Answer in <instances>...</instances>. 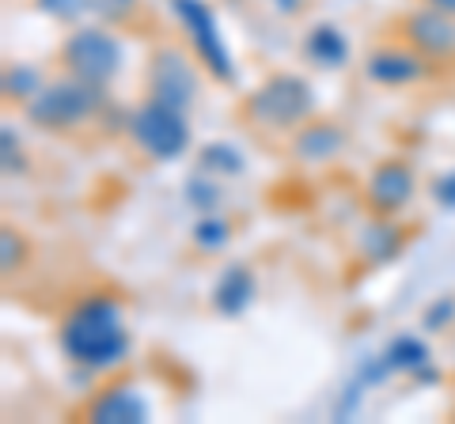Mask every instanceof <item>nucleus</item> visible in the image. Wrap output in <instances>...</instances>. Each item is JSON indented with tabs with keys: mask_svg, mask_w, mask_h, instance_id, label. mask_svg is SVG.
I'll list each match as a JSON object with an SVG mask.
<instances>
[{
	"mask_svg": "<svg viewBox=\"0 0 455 424\" xmlns=\"http://www.w3.org/2000/svg\"><path fill=\"white\" fill-rule=\"evenodd\" d=\"M148 417H152L148 398L140 394L133 379H110L80 409V420L88 424H145Z\"/></svg>",
	"mask_w": 455,
	"mask_h": 424,
	"instance_id": "obj_10",
	"label": "nucleus"
},
{
	"mask_svg": "<svg viewBox=\"0 0 455 424\" xmlns=\"http://www.w3.org/2000/svg\"><path fill=\"white\" fill-rule=\"evenodd\" d=\"M421 4L440 8V12H451V16H455V0H421Z\"/></svg>",
	"mask_w": 455,
	"mask_h": 424,
	"instance_id": "obj_30",
	"label": "nucleus"
},
{
	"mask_svg": "<svg viewBox=\"0 0 455 424\" xmlns=\"http://www.w3.org/2000/svg\"><path fill=\"white\" fill-rule=\"evenodd\" d=\"M57 58H61V68L68 76H80L88 83L107 88V83L118 76L125 50H122L118 35H114L107 23H80L65 35Z\"/></svg>",
	"mask_w": 455,
	"mask_h": 424,
	"instance_id": "obj_5",
	"label": "nucleus"
},
{
	"mask_svg": "<svg viewBox=\"0 0 455 424\" xmlns=\"http://www.w3.org/2000/svg\"><path fill=\"white\" fill-rule=\"evenodd\" d=\"M137 8H140V0H95V16L107 27H118L125 20H133Z\"/></svg>",
	"mask_w": 455,
	"mask_h": 424,
	"instance_id": "obj_26",
	"label": "nucleus"
},
{
	"mask_svg": "<svg viewBox=\"0 0 455 424\" xmlns=\"http://www.w3.org/2000/svg\"><path fill=\"white\" fill-rule=\"evenodd\" d=\"M383 357H387V364L395 367V375H414V372H421L425 364H433V349H429V342H425L421 334L403 330V334H395L391 342L383 345Z\"/></svg>",
	"mask_w": 455,
	"mask_h": 424,
	"instance_id": "obj_16",
	"label": "nucleus"
},
{
	"mask_svg": "<svg viewBox=\"0 0 455 424\" xmlns=\"http://www.w3.org/2000/svg\"><path fill=\"white\" fill-rule=\"evenodd\" d=\"M103 106H107V88L65 73V76L42 83V91L23 106V114L35 130L73 133L80 125H88L95 114H103Z\"/></svg>",
	"mask_w": 455,
	"mask_h": 424,
	"instance_id": "obj_3",
	"label": "nucleus"
},
{
	"mask_svg": "<svg viewBox=\"0 0 455 424\" xmlns=\"http://www.w3.org/2000/svg\"><path fill=\"white\" fill-rule=\"evenodd\" d=\"M349 148V133L346 125L334 122V118H307L300 130L289 133V152L292 160H300L307 167H323L338 160L341 152Z\"/></svg>",
	"mask_w": 455,
	"mask_h": 424,
	"instance_id": "obj_12",
	"label": "nucleus"
},
{
	"mask_svg": "<svg viewBox=\"0 0 455 424\" xmlns=\"http://www.w3.org/2000/svg\"><path fill=\"white\" fill-rule=\"evenodd\" d=\"M364 390H368V387L361 383L357 375H353V383H346V394H341L338 405H334V417H338V420H346V413H349V417L357 413V405H361V394H364Z\"/></svg>",
	"mask_w": 455,
	"mask_h": 424,
	"instance_id": "obj_28",
	"label": "nucleus"
},
{
	"mask_svg": "<svg viewBox=\"0 0 455 424\" xmlns=\"http://www.w3.org/2000/svg\"><path fill=\"white\" fill-rule=\"evenodd\" d=\"M57 345H61V357L80 372L107 375L114 367H122L133 349L122 300L110 292L76 300L61 318V326H57Z\"/></svg>",
	"mask_w": 455,
	"mask_h": 424,
	"instance_id": "obj_1",
	"label": "nucleus"
},
{
	"mask_svg": "<svg viewBox=\"0 0 455 424\" xmlns=\"http://www.w3.org/2000/svg\"><path fill=\"white\" fill-rule=\"evenodd\" d=\"M398 38L410 42L418 53H425L433 65L455 61V16L451 12H440L429 4L410 8L406 16L398 20Z\"/></svg>",
	"mask_w": 455,
	"mask_h": 424,
	"instance_id": "obj_9",
	"label": "nucleus"
},
{
	"mask_svg": "<svg viewBox=\"0 0 455 424\" xmlns=\"http://www.w3.org/2000/svg\"><path fill=\"white\" fill-rule=\"evenodd\" d=\"M125 130H130L133 145L156 163H179L194 145L187 110L167 106V103H160V98H148V95H145V103H137L130 110Z\"/></svg>",
	"mask_w": 455,
	"mask_h": 424,
	"instance_id": "obj_4",
	"label": "nucleus"
},
{
	"mask_svg": "<svg viewBox=\"0 0 455 424\" xmlns=\"http://www.w3.org/2000/svg\"><path fill=\"white\" fill-rule=\"evenodd\" d=\"M433 76V61L418 53L410 42H379L364 53V80L376 83V88H414V83H425Z\"/></svg>",
	"mask_w": 455,
	"mask_h": 424,
	"instance_id": "obj_8",
	"label": "nucleus"
},
{
	"mask_svg": "<svg viewBox=\"0 0 455 424\" xmlns=\"http://www.w3.org/2000/svg\"><path fill=\"white\" fill-rule=\"evenodd\" d=\"M171 8H175L182 31L190 38L197 65H202L217 83H235V61H232V50H228V42L220 35L217 12H212L205 0H171Z\"/></svg>",
	"mask_w": 455,
	"mask_h": 424,
	"instance_id": "obj_6",
	"label": "nucleus"
},
{
	"mask_svg": "<svg viewBox=\"0 0 455 424\" xmlns=\"http://www.w3.org/2000/svg\"><path fill=\"white\" fill-rule=\"evenodd\" d=\"M212 310H217L220 318H239L247 315L251 303L259 300V277H254V270L247 262H228L217 285H212Z\"/></svg>",
	"mask_w": 455,
	"mask_h": 424,
	"instance_id": "obj_13",
	"label": "nucleus"
},
{
	"mask_svg": "<svg viewBox=\"0 0 455 424\" xmlns=\"http://www.w3.org/2000/svg\"><path fill=\"white\" fill-rule=\"evenodd\" d=\"M190 239L202 254H220V250H228V243H232V224H228L220 212H205V216L194 220Z\"/></svg>",
	"mask_w": 455,
	"mask_h": 424,
	"instance_id": "obj_20",
	"label": "nucleus"
},
{
	"mask_svg": "<svg viewBox=\"0 0 455 424\" xmlns=\"http://www.w3.org/2000/svg\"><path fill=\"white\" fill-rule=\"evenodd\" d=\"M42 83H46V76H42L38 65L16 61V65L4 68V98H8V103L27 106V103H31V98L42 91Z\"/></svg>",
	"mask_w": 455,
	"mask_h": 424,
	"instance_id": "obj_19",
	"label": "nucleus"
},
{
	"mask_svg": "<svg viewBox=\"0 0 455 424\" xmlns=\"http://www.w3.org/2000/svg\"><path fill=\"white\" fill-rule=\"evenodd\" d=\"M455 322V295H436V300L421 310V330L425 334H440Z\"/></svg>",
	"mask_w": 455,
	"mask_h": 424,
	"instance_id": "obj_23",
	"label": "nucleus"
},
{
	"mask_svg": "<svg viewBox=\"0 0 455 424\" xmlns=\"http://www.w3.org/2000/svg\"><path fill=\"white\" fill-rule=\"evenodd\" d=\"M304 58L307 65H315L319 73H338V68L349 65V38L338 23H315L311 31L304 35Z\"/></svg>",
	"mask_w": 455,
	"mask_h": 424,
	"instance_id": "obj_14",
	"label": "nucleus"
},
{
	"mask_svg": "<svg viewBox=\"0 0 455 424\" xmlns=\"http://www.w3.org/2000/svg\"><path fill=\"white\" fill-rule=\"evenodd\" d=\"M35 8L57 23L80 27V20L88 16V12H95V0H35Z\"/></svg>",
	"mask_w": 455,
	"mask_h": 424,
	"instance_id": "obj_22",
	"label": "nucleus"
},
{
	"mask_svg": "<svg viewBox=\"0 0 455 424\" xmlns=\"http://www.w3.org/2000/svg\"><path fill=\"white\" fill-rule=\"evenodd\" d=\"M27 258H31V243H27V235L16 232V228H4V232H0V270L12 277V273L23 270Z\"/></svg>",
	"mask_w": 455,
	"mask_h": 424,
	"instance_id": "obj_21",
	"label": "nucleus"
},
{
	"mask_svg": "<svg viewBox=\"0 0 455 424\" xmlns=\"http://www.w3.org/2000/svg\"><path fill=\"white\" fill-rule=\"evenodd\" d=\"M239 114L254 130L292 133L307 118H315V88L296 73H269L259 88L243 95Z\"/></svg>",
	"mask_w": 455,
	"mask_h": 424,
	"instance_id": "obj_2",
	"label": "nucleus"
},
{
	"mask_svg": "<svg viewBox=\"0 0 455 424\" xmlns=\"http://www.w3.org/2000/svg\"><path fill=\"white\" fill-rule=\"evenodd\" d=\"M0 155H4V175L12 178V175H23V140H20V133L12 130V125H4L0 130Z\"/></svg>",
	"mask_w": 455,
	"mask_h": 424,
	"instance_id": "obj_24",
	"label": "nucleus"
},
{
	"mask_svg": "<svg viewBox=\"0 0 455 424\" xmlns=\"http://www.w3.org/2000/svg\"><path fill=\"white\" fill-rule=\"evenodd\" d=\"M406 247V228H398L391 216H376L368 220L361 235H357V254L368 262V265H387L395 262L398 254Z\"/></svg>",
	"mask_w": 455,
	"mask_h": 424,
	"instance_id": "obj_15",
	"label": "nucleus"
},
{
	"mask_svg": "<svg viewBox=\"0 0 455 424\" xmlns=\"http://www.w3.org/2000/svg\"><path fill=\"white\" fill-rule=\"evenodd\" d=\"M182 197L190 201V208L197 212V216H205V212H220V201H224V186H220V178L217 175H209V171H197L182 182Z\"/></svg>",
	"mask_w": 455,
	"mask_h": 424,
	"instance_id": "obj_18",
	"label": "nucleus"
},
{
	"mask_svg": "<svg viewBox=\"0 0 455 424\" xmlns=\"http://www.w3.org/2000/svg\"><path fill=\"white\" fill-rule=\"evenodd\" d=\"M197 167L217 178H239L247 171V160H243V152L235 145H228V140H209V145L197 148Z\"/></svg>",
	"mask_w": 455,
	"mask_h": 424,
	"instance_id": "obj_17",
	"label": "nucleus"
},
{
	"mask_svg": "<svg viewBox=\"0 0 455 424\" xmlns=\"http://www.w3.org/2000/svg\"><path fill=\"white\" fill-rule=\"evenodd\" d=\"M145 95L190 110L197 103V68L190 53L179 46H156L145 65Z\"/></svg>",
	"mask_w": 455,
	"mask_h": 424,
	"instance_id": "obj_7",
	"label": "nucleus"
},
{
	"mask_svg": "<svg viewBox=\"0 0 455 424\" xmlns=\"http://www.w3.org/2000/svg\"><path fill=\"white\" fill-rule=\"evenodd\" d=\"M274 8L281 12V16H300V12L307 8V0H274Z\"/></svg>",
	"mask_w": 455,
	"mask_h": 424,
	"instance_id": "obj_29",
	"label": "nucleus"
},
{
	"mask_svg": "<svg viewBox=\"0 0 455 424\" xmlns=\"http://www.w3.org/2000/svg\"><path fill=\"white\" fill-rule=\"evenodd\" d=\"M433 201L444 212H455V167L433 178Z\"/></svg>",
	"mask_w": 455,
	"mask_h": 424,
	"instance_id": "obj_27",
	"label": "nucleus"
},
{
	"mask_svg": "<svg viewBox=\"0 0 455 424\" xmlns=\"http://www.w3.org/2000/svg\"><path fill=\"white\" fill-rule=\"evenodd\" d=\"M418 190V175L403 155H391V160H379L372 171H368V182H364V201L376 216H398L410 197Z\"/></svg>",
	"mask_w": 455,
	"mask_h": 424,
	"instance_id": "obj_11",
	"label": "nucleus"
},
{
	"mask_svg": "<svg viewBox=\"0 0 455 424\" xmlns=\"http://www.w3.org/2000/svg\"><path fill=\"white\" fill-rule=\"evenodd\" d=\"M391 375H395V367L387 364V357H383V349L357 364V379H361L364 387H379V383H387Z\"/></svg>",
	"mask_w": 455,
	"mask_h": 424,
	"instance_id": "obj_25",
	"label": "nucleus"
}]
</instances>
